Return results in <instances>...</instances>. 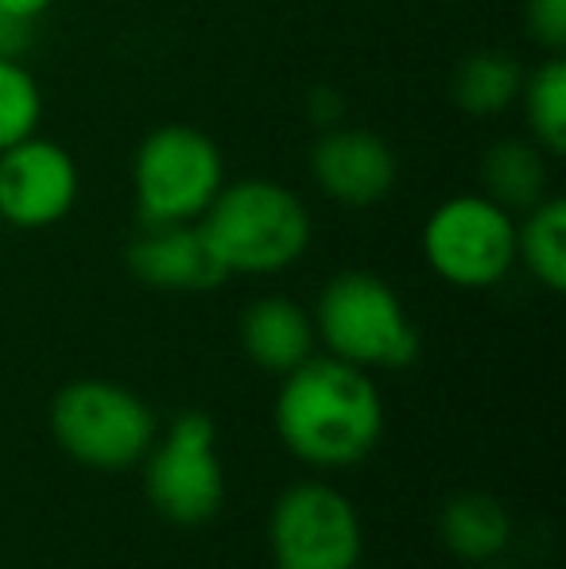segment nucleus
<instances>
[{"label": "nucleus", "mask_w": 566, "mask_h": 569, "mask_svg": "<svg viewBox=\"0 0 566 569\" xmlns=\"http://www.w3.org/2000/svg\"><path fill=\"white\" fill-rule=\"evenodd\" d=\"M276 430L299 461L349 469L377 450L385 435V403L365 368L338 357H310L284 376Z\"/></svg>", "instance_id": "obj_1"}, {"label": "nucleus", "mask_w": 566, "mask_h": 569, "mask_svg": "<svg viewBox=\"0 0 566 569\" xmlns=\"http://www.w3.org/2000/svg\"><path fill=\"white\" fill-rule=\"evenodd\" d=\"M202 229L229 276L234 271L268 276L291 268L310 240V218L302 202L280 182L265 179L218 190L210 210L202 213Z\"/></svg>", "instance_id": "obj_2"}, {"label": "nucleus", "mask_w": 566, "mask_h": 569, "mask_svg": "<svg viewBox=\"0 0 566 569\" xmlns=\"http://www.w3.org/2000/svg\"><path fill=\"white\" fill-rule=\"evenodd\" d=\"M51 435L86 469L121 472L148 457L159 427L151 407L113 380H75L51 403Z\"/></svg>", "instance_id": "obj_3"}, {"label": "nucleus", "mask_w": 566, "mask_h": 569, "mask_svg": "<svg viewBox=\"0 0 566 569\" xmlns=\"http://www.w3.org/2000/svg\"><path fill=\"white\" fill-rule=\"evenodd\" d=\"M315 333L330 357L357 368H408L419 357V333L404 302L380 276L341 271L318 299Z\"/></svg>", "instance_id": "obj_4"}, {"label": "nucleus", "mask_w": 566, "mask_h": 569, "mask_svg": "<svg viewBox=\"0 0 566 569\" xmlns=\"http://www.w3.org/2000/svg\"><path fill=\"white\" fill-rule=\"evenodd\" d=\"M143 488L151 508L175 527H202L218 516L226 503V469L210 415L187 411L156 435L143 457Z\"/></svg>", "instance_id": "obj_5"}, {"label": "nucleus", "mask_w": 566, "mask_h": 569, "mask_svg": "<svg viewBox=\"0 0 566 569\" xmlns=\"http://www.w3.org/2000/svg\"><path fill=\"white\" fill-rule=\"evenodd\" d=\"M221 190V151L187 124L156 128L137 156V206L143 226L195 221Z\"/></svg>", "instance_id": "obj_6"}, {"label": "nucleus", "mask_w": 566, "mask_h": 569, "mask_svg": "<svg viewBox=\"0 0 566 569\" xmlns=\"http://www.w3.org/2000/svg\"><path fill=\"white\" fill-rule=\"evenodd\" d=\"M268 547L276 569H357L361 519L330 485H295L276 500Z\"/></svg>", "instance_id": "obj_7"}, {"label": "nucleus", "mask_w": 566, "mask_h": 569, "mask_svg": "<svg viewBox=\"0 0 566 569\" xmlns=\"http://www.w3.org/2000/svg\"><path fill=\"white\" fill-rule=\"evenodd\" d=\"M424 252L454 287H493L516 263V226L493 198H450L430 213Z\"/></svg>", "instance_id": "obj_8"}, {"label": "nucleus", "mask_w": 566, "mask_h": 569, "mask_svg": "<svg viewBox=\"0 0 566 569\" xmlns=\"http://www.w3.org/2000/svg\"><path fill=\"white\" fill-rule=\"evenodd\" d=\"M78 198V167L51 140L12 143L0 151V221L16 229H47L67 218Z\"/></svg>", "instance_id": "obj_9"}, {"label": "nucleus", "mask_w": 566, "mask_h": 569, "mask_svg": "<svg viewBox=\"0 0 566 569\" xmlns=\"http://www.w3.org/2000/svg\"><path fill=\"white\" fill-rule=\"evenodd\" d=\"M129 271L156 291H214L229 279V268L214 252L202 221L143 226L129 244Z\"/></svg>", "instance_id": "obj_10"}, {"label": "nucleus", "mask_w": 566, "mask_h": 569, "mask_svg": "<svg viewBox=\"0 0 566 569\" xmlns=\"http://www.w3.org/2000/svg\"><path fill=\"white\" fill-rule=\"evenodd\" d=\"M315 179L334 202L346 206H373L388 198L396 187V156L380 136L361 132V128H338L318 140L315 156Z\"/></svg>", "instance_id": "obj_11"}, {"label": "nucleus", "mask_w": 566, "mask_h": 569, "mask_svg": "<svg viewBox=\"0 0 566 569\" xmlns=\"http://www.w3.org/2000/svg\"><path fill=\"white\" fill-rule=\"evenodd\" d=\"M315 322L291 299H260L241 318V345L249 360L268 372L287 376L302 360L315 357Z\"/></svg>", "instance_id": "obj_12"}, {"label": "nucleus", "mask_w": 566, "mask_h": 569, "mask_svg": "<svg viewBox=\"0 0 566 569\" xmlns=\"http://www.w3.org/2000/svg\"><path fill=\"white\" fill-rule=\"evenodd\" d=\"M438 535L446 550L461 562H493L513 539V519L505 503L485 492H461L446 500L438 516Z\"/></svg>", "instance_id": "obj_13"}, {"label": "nucleus", "mask_w": 566, "mask_h": 569, "mask_svg": "<svg viewBox=\"0 0 566 569\" xmlns=\"http://www.w3.org/2000/svg\"><path fill=\"white\" fill-rule=\"evenodd\" d=\"M454 101L474 117H493L508 109L524 90L520 62L505 51H474L454 70Z\"/></svg>", "instance_id": "obj_14"}, {"label": "nucleus", "mask_w": 566, "mask_h": 569, "mask_svg": "<svg viewBox=\"0 0 566 569\" xmlns=\"http://www.w3.org/2000/svg\"><path fill=\"white\" fill-rule=\"evenodd\" d=\"M481 179L500 210H532L547 194V167L532 143L505 140L485 156Z\"/></svg>", "instance_id": "obj_15"}, {"label": "nucleus", "mask_w": 566, "mask_h": 569, "mask_svg": "<svg viewBox=\"0 0 566 569\" xmlns=\"http://www.w3.org/2000/svg\"><path fill=\"white\" fill-rule=\"evenodd\" d=\"M516 256L532 268V276L547 291L566 287V206L559 198H544L532 206V218L524 229H516Z\"/></svg>", "instance_id": "obj_16"}, {"label": "nucleus", "mask_w": 566, "mask_h": 569, "mask_svg": "<svg viewBox=\"0 0 566 569\" xmlns=\"http://www.w3.org/2000/svg\"><path fill=\"white\" fill-rule=\"evenodd\" d=\"M524 106H528V124L536 140L544 143L552 156L566 151V62L552 59L532 74L524 86Z\"/></svg>", "instance_id": "obj_17"}, {"label": "nucleus", "mask_w": 566, "mask_h": 569, "mask_svg": "<svg viewBox=\"0 0 566 569\" xmlns=\"http://www.w3.org/2000/svg\"><path fill=\"white\" fill-rule=\"evenodd\" d=\"M43 117V98L28 70L16 59H0V151L28 140Z\"/></svg>", "instance_id": "obj_18"}, {"label": "nucleus", "mask_w": 566, "mask_h": 569, "mask_svg": "<svg viewBox=\"0 0 566 569\" xmlns=\"http://www.w3.org/2000/svg\"><path fill=\"white\" fill-rule=\"evenodd\" d=\"M528 28L539 43L559 51L566 43V0H528Z\"/></svg>", "instance_id": "obj_19"}, {"label": "nucleus", "mask_w": 566, "mask_h": 569, "mask_svg": "<svg viewBox=\"0 0 566 569\" xmlns=\"http://www.w3.org/2000/svg\"><path fill=\"white\" fill-rule=\"evenodd\" d=\"M31 23L36 20L0 12V59H20V54L28 51L31 47Z\"/></svg>", "instance_id": "obj_20"}, {"label": "nucleus", "mask_w": 566, "mask_h": 569, "mask_svg": "<svg viewBox=\"0 0 566 569\" xmlns=\"http://www.w3.org/2000/svg\"><path fill=\"white\" fill-rule=\"evenodd\" d=\"M310 113L318 117V124H330V120L341 113V101L334 98L330 90H315L310 93Z\"/></svg>", "instance_id": "obj_21"}, {"label": "nucleus", "mask_w": 566, "mask_h": 569, "mask_svg": "<svg viewBox=\"0 0 566 569\" xmlns=\"http://www.w3.org/2000/svg\"><path fill=\"white\" fill-rule=\"evenodd\" d=\"M51 0H0V12L8 16H23V20H36V16L47 12Z\"/></svg>", "instance_id": "obj_22"}, {"label": "nucleus", "mask_w": 566, "mask_h": 569, "mask_svg": "<svg viewBox=\"0 0 566 569\" xmlns=\"http://www.w3.org/2000/svg\"><path fill=\"white\" fill-rule=\"evenodd\" d=\"M489 569H513V566H489Z\"/></svg>", "instance_id": "obj_23"}]
</instances>
